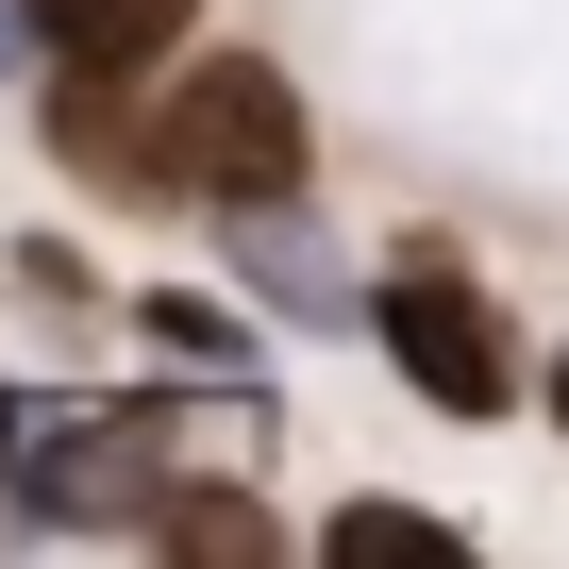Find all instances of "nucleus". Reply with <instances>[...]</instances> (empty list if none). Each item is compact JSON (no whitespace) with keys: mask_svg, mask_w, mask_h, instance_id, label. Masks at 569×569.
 Here are the masks:
<instances>
[{"mask_svg":"<svg viewBox=\"0 0 569 569\" xmlns=\"http://www.w3.org/2000/svg\"><path fill=\"white\" fill-rule=\"evenodd\" d=\"M302 84L284 68H251V51H201L184 68V101H168V184H201V201H234V218H268V201H302Z\"/></svg>","mask_w":569,"mask_h":569,"instance_id":"obj_1","label":"nucleus"},{"mask_svg":"<svg viewBox=\"0 0 569 569\" xmlns=\"http://www.w3.org/2000/svg\"><path fill=\"white\" fill-rule=\"evenodd\" d=\"M369 319H386V352H402V386H419V402H452V419H502V402H519V352H502V319H486V284L402 268Z\"/></svg>","mask_w":569,"mask_h":569,"instance_id":"obj_2","label":"nucleus"},{"mask_svg":"<svg viewBox=\"0 0 569 569\" xmlns=\"http://www.w3.org/2000/svg\"><path fill=\"white\" fill-rule=\"evenodd\" d=\"M151 469H168V452H151V419H51V436L18 452V502L68 536V519H134V502H151Z\"/></svg>","mask_w":569,"mask_h":569,"instance_id":"obj_3","label":"nucleus"},{"mask_svg":"<svg viewBox=\"0 0 569 569\" xmlns=\"http://www.w3.org/2000/svg\"><path fill=\"white\" fill-rule=\"evenodd\" d=\"M34 18H51L68 84H134V68H168L201 34V0H34Z\"/></svg>","mask_w":569,"mask_h":569,"instance_id":"obj_4","label":"nucleus"},{"mask_svg":"<svg viewBox=\"0 0 569 569\" xmlns=\"http://www.w3.org/2000/svg\"><path fill=\"white\" fill-rule=\"evenodd\" d=\"M336 552H369V569H452L469 536H436V519H402V502H336Z\"/></svg>","mask_w":569,"mask_h":569,"instance_id":"obj_5","label":"nucleus"},{"mask_svg":"<svg viewBox=\"0 0 569 569\" xmlns=\"http://www.w3.org/2000/svg\"><path fill=\"white\" fill-rule=\"evenodd\" d=\"M151 519H168V552H268V519H251L234 486H218V502L184 486V502H151Z\"/></svg>","mask_w":569,"mask_h":569,"instance_id":"obj_6","label":"nucleus"},{"mask_svg":"<svg viewBox=\"0 0 569 569\" xmlns=\"http://www.w3.org/2000/svg\"><path fill=\"white\" fill-rule=\"evenodd\" d=\"M151 336H168V352H184V369H234V352H251V336H234V319H218V302H151Z\"/></svg>","mask_w":569,"mask_h":569,"instance_id":"obj_7","label":"nucleus"},{"mask_svg":"<svg viewBox=\"0 0 569 569\" xmlns=\"http://www.w3.org/2000/svg\"><path fill=\"white\" fill-rule=\"evenodd\" d=\"M34 34H51V18H18V0H0V68H18V51H34Z\"/></svg>","mask_w":569,"mask_h":569,"instance_id":"obj_8","label":"nucleus"},{"mask_svg":"<svg viewBox=\"0 0 569 569\" xmlns=\"http://www.w3.org/2000/svg\"><path fill=\"white\" fill-rule=\"evenodd\" d=\"M0 469H18V402H0Z\"/></svg>","mask_w":569,"mask_h":569,"instance_id":"obj_9","label":"nucleus"},{"mask_svg":"<svg viewBox=\"0 0 569 569\" xmlns=\"http://www.w3.org/2000/svg\"><path fill=\"white\" fill-rule=\"evenodd\" d=\"M552 419H569V369H552Z\"/></svg>","mask_w":569,"mask_h":569,"instance_id":"obj_10","label":"nucleus"}]
</instances>
